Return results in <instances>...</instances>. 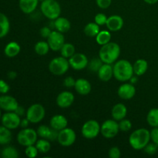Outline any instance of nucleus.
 I'll list each match as a JSON object with an SVG mask.
<instances>
[{
    "mask_svg": "<svg viewBox=\"0 0 158 158\" xmlns=\"http://www.w3.org/2000/svg\"><path fill=\"white\" fill-rule=\"evenodd\" d=\"M114 77L120 82H126L132 78L134 73L133 65L127 60H120L113 66Z\"/></svg>",
    "mask_w": 158,
    "mask_h": 158,
    "instance_id": "1",
    "label": "nucleus"
},
{
    "mask_svg": "<svg viewBox=\"0 0 158 158\" xmlns=\"http://www.w3.org/2000/svg\"><path fill=\"white\" fill-rule=\"evenodd\" d=\"M120 54V47L117 43L110 42L102 46L99 51V57L103 63L112 64L117 61Z\"/></svg>",
    "mask_w": 158,
    "mask_h": 158,
    "instance_id": "2",
    "label": "nucleus"
},
{
    "mask_svg": "<svg viewBox=\"0 0 158 158\" xmlns=\"http://www.w3.org/2000/svg\"><path fill=\"white\" fill-rule=\"evenodd\" d=\"M151 140V132L145 128H140L134 131L130 135V145L134 150H142L150 143Z\"/></svg>",
    "mask_w": 158,
    "mask_h": 158,
    "instance_id": "3",
    "label": "nucleus"
},
{
    "mask_svg": "<svg viewBox=\"0 0 158 158\" xmlns=\"http://www.w3.org/2000/svg\"><path fill=\"white\" fill-rule=\"evenodd\" d=\"M40 10L46 18L55 20L60 16L61 6L56 0H43L40 5Z\"/></svg>",
    "mask_w": 158,
    "mask_h": 158,
    "instance_id": "4",
    "label": "nucleus"
},
{
    "mask_svg": "<svg viewBox=\"0 0 158 158\" xmlns=\"http://www.w3.org/2000/svg\"><path fill=\"white\" fill-rule=\"evenodd\" d=\"M69 60L63 56L56 57L52 59L49 64V70L56 76H61L66 73L69 69Z\"/></svg>",
    "mask_w": 158,
    "mask_h": 158,
    "instance_id": "5",
    "label": "nucleus"
},
{
    "mask_svg": "<svg viewBox=\"0 0 158 158\" xmlns=\"http://www.w3.org/2000/svg\"><path fill=\"white\" fill-rule=\"evenodd\" d=\"M37 137V131L31 128H23L17 135V141L22 146L28 147L36 143Z\"/></svg>",
    "mask_w": 158,
    "mask_h": 158,
    "instance_id": "6",
    "label": "nucleus"
},
{
    "mask_svg": "<svg viewBox=\"0 0 158 158\" xmlns=\"http://www.w3.org/2000/svg\"><path fill=\"white\" fill-rule=\"evenodd\" d=\"M46 110L43 105L35 103L29 106L26 111V118L32 123H38L43 120Z\"/></svg>",
    "mask_w": 158,
    "mask_h": 158,
    "instance_id": "7",
    "label": "nucleus"
},
{
    "mask_svg": "<svg viewBox=\"0 0 158 158\" xmlns=\"http://www.w3.org/2000/svg\"><path fill=\"white\" fill-rule=\"evenodd\" d=\"M82 135L86 139H94L100 133V126L95 120H89L83 125L81 129Z\"/></svg>",
    "mask_w": 158,
    "mask_h": 158,
    "instance_id": "8",
    "label": "nucleus"
},
{
    "mask_svg": "<svg viewBox=\"0 0 158 158\" xmlns=\"http://www.w3.org/2000/svg\"><path fill=\"white\" fill-rule=\"evenodd\" d=\"M77 140V134L71 128L66 127L59 131L57 141L61 146L69 147L73 144Z\"/></svg>",
    "mask_w": 158,
    "mask_h": 158,
    "instance_id": "9",
    "label": "nucleus"
},
{
    "mask_svg": "<svg viewBox=\"0 0 158 158\" xmlns=\"http://www.w3.org/2000/svg\"><path fill=\"white\" fill-rule=\"evenodd\" d=\"M120 128L115 120H107L100 126V133L105 138H114L117 135Z\"/></svg>",
    "mask_w": 158,
    "mask_h": 158,
    "instance_id": "10",
    "label": "nucleus"
},
{
    "mask_svg": "<svg viewBox=\"0 0 158 158\" xmlns=\"http://www.w3.org/2000/svg\"><path fill=\"white\" fill-rule=\"evenodd\" d=\"M2 123L9 130H15L20 126V116L15 112H7L2 116Z\"/></svg>",
    "mask_w": 158,
    "mask_h": 158,
    "instance_id": "11",
    "label": "nucleus"
},
{
    "mask_svg": "<svg viewBox=\"0 0 158 158\" xmlns=\"http://www.w3.org/2000/svg\"><path fill=\"white\" fill-rule=\"evenodd\" d=\"M47 43L52 51H60L65 43V37L63 33L59 31H52L47 38Z\"/></svg>",
    "mask_w": 158,
    "mask_h": 158,
    "instance_id": "12",
    "label": "nucleus"
},
{
    "mask_svg": "<svg viewBox=\"0 0 158 158\" xmlns=\"http://www.w3.org/2000/svg\"><path fill=\"white\" fill-rule=\"evenodd\" d=\"M68 60H69V66H71L75 70H82L85 69L89 63L86 55L80 52L79 53L75 52Z\"/></svg>",
    "mask_w": 158,
    "mask_h": 158,
    "instance_id": "13",
    "label": "nucleus"
},
{
    "mask_svg": "<svg viewBox=\"0 0 158 158\" xmlns=\"http://www.w3.org/2000/svg\"><path fill=\"white\" fill-rule=\"evenodd\" d=\"M18 101L12 96H0V108L6 112H15L18 108Z\"/></svg>",
    "mask_w": 158,
    "mask_h": 158,
    "instance_id": "14",
    "label": "nucleus"
},
{
    "mask_svg": "<svg viewBox=\"0 0 158 158\" xmlns=\"http://www.w3.org/2000/svg\"><path fill=\"white\" fill-rule=\"evenodd\" d=\"M37 134L41 138L46 139L49 141H54L55 140H57L59 131L53 129L51 127H49L46 125H41L37 129Z\"/></svg>",
    "mask_w": 158,
    "mask_h": 158,
    "instance_id": "15",
    "label": "nucleus"
},
{
    "mask_svg": "<svg viewBox=\"0 0 158 158\" xmlns=\"http://www.w3.org/2000/svg\"><path fill=\"white\" fill-rule=\"evenodd\" d=\"M73 94L69 91H63L60 93L56 97V104L60 108L69 107L74 102Z\"/></svg>",
    "mask_w": 158,
    "mask_h": 158,
    "instance_id": "16",
    "label": "nucleus"
},
{
    "mask_svg": "<svg viewBox=\"0 0 158 158\" xmlns=\"http://www.w3.org/2000/svg\"><path fill=\"white\" fill-rule=\"evenodd\" d=\"M117 94L119 97L123 100H131L135 95L136 88L131 83H124L119 87Z\"/></svg>",
    "mask_w": 158,
    "mask_h": 158,
    "instance_id": "17",
    "label": "nucleus"
},
{
    "mask_svg": "<svg viewBox=\"0 0 158 158\" xmlns=\"http://www.w3.org/2000/svg\"><path fill=\"white\" fill-rule=\"evenodd\" d=\"M106 26L110 31L117 32L120 30L123 26V19L118 15H113L107 18Z\"/></svg>",
    "mask_w": 158,
    "mask_h": 158,
    "instance_id": "18",
    "label": "nucleus"
},
{
    "mask_svg": "<svg viewBox=\"0 0 158 158\" xmlns=\"http://www.w3.org/2000/svg\"><path fill=\"white\" fill-rule=\"evenodd\" d=\"M49 125L52 128L60 131L64 128L67 127L68 120L66 117L60 114L53 116L49 121Z\"/></svg>",
    "mask_w": 158,
    "mask_h": 158,
    "instance_id": "19",
    "label": "nucleus"
},
{
    "mask_svg": "<svg viewBox=\"0 0 158 158\" xmlns=\"http://www.w3.org/2000/svg\"><path fill=\"white\" fill-rule=\"evenodd\" d=\"M98 77L100 80L103 82H107L111 80L114 76V69L111 64L103 63L97 72Z\"/></svg>",
    "mask_w": 158,
    "mask_h": 158,
    "instance_id": "20",
    "label": "nucleus"
},
{
    "mask_svg": "<svg viewBox=\"0 0 158 158\" xmlns=\"http://www.w3.org/2000/svg\"><path fill=\"white\" fill-rule=\"evenodd\" d=\"M74 88H75L76 91L80 95H87L90 93L92 86L88 80L80 78L76 80Z\"/></svg>",
    "mask_w": 158,
    "mask_h": 158,
    "instance_id": "21",
    "label": "nucleus"
},
{
    "mask_svg": "<svg viewBox=\"0 0 158 158\" xmlns=\"http://www.w3.org/2000/svg\"><path fill=\"white\" fill-rule=\"evenodd\" d=\"M40 0H19V6L23 12L26 14H30L36 9Z\"/></svg>",
    "mask_w": 158,
    "mask_h": 158,
    "instance_id": "22",
    "label": "nucleus"
},
{
    "mask_svg": "<svg viewBox=\"0 0 158 158\" xmlns=\"http://www.w3.org/2000/svg\"><path fill=\"white\" fill-rule=\"evenodd\" d=\"M127 109L123 103H117V104L114 105L111 110L112 117L114 118V120H117V121H120V120L124 119L127 116Z\"/></svg>",
    "mask_w": 158,
    "mask_h": 158,
    "instance_id": "23",
    "label": "nucleus"
},
{
    "mask_svg": "<svg viewBox=\"0 0 158 158\" xmlns=\"http://www.w3.org/2000/svg\"><path fill=\"white\" fill-rule=\"evenodd\" d=\"M54 26L57 31L62 32V33H65L70 29L71 24L70 22L67 19L60 16L55 19Z\"/></svg>",
    "mask_w": 158,
    "mask_h": 158,
    "instance_id": "24",
    "label": "nucleus"
},
{
    "mask_svg": "<svg viewBox=\"0 0 158 158\" xmlns=\"http://www.w3.org/2000/svg\"><path fill=\"white\" fill-rule=\"evenodd\" d=\"M21 50L19 44L17 43L16 42H10L6 46L4 49V52L6 56L8 57H15L18 55Z\"/></svg>",
    "mask_w": 158,
    "mask_h": 158,
    "instance_id": "25",
    "label": "nucleus"
},
{
    "mask_svg": "<svg viewBox=\"0 0 158 158\" xmlns=\"http://www.w3.org/2000/svg\"><path fill=\"white\" fill-rule=\"evenodd\" d=\"M134 73L137 76H142L147 72L148 69V62L143 59H139L133 65Z\"/></svg>",
    "mask_w": 158,
    "mask_h": 158,
    "instance_id": "26",
    "label": "nucleus"
},
{
    "mask_svg": "<svg viewBox=\"0 0 158 158\" xmlns=\"http://www.w3.org/2000/svg\"><path fill=\"white\" fill-rule=\"evenodd\" d=\"M10 23L8 17L0 12V39L6 36L9 32Z\"/></svg>",
    "mask_w": 158,
    "mask_h": 158,
    "instance_id": "27",
    "label": "nucleus"
},
{
    "mask_svg": "<svg viewBox=\"0 0 158 158\" xmlns=\"http://www.w3.org/2000/svg\"><path fill=\"white\" fill-rule=\"evenodd\" d=\"M10 131L3 125L0 126V144L6 145L10 143L12 140V133Z\"/></svg>",
    "mask_w": 158,
    "mask_h": 158,
    "instance_id": "28",
    "label": "nucleus"
},
{
    "mask_svg": "<svg viewBox=\"0 0 158 158\" xmlns=\"http://www.w3.org/2000/svg\"><path fill=\"white\" fill-rule=\"evenodd\" d=\"M100 32V26L94 22L89 23L84 27V33L89 37H96Z\"/></svg>",
    "mask_w": 158,
    "mask_h": 158,
    "instance_id": "29",
    "label": "nucleus"
},
{
    "mask_svg": "<svg viewBox=\"0 0 158 158\" xmlns=\"http://www.w3.org/2000/svg\"><path fill=\"white\" fill-rule=\"evenodd\" d=\"M148 123L152 127H158V108H153L148 112L147 116Z\"/></svg>",
    "mask_w": 158,
    "mask_h": 158,
    "instance_id": "30",
    "label": "nucleus"
},
{
    "mask_svg": "<svg viewBox=\"0 0 158 158\" xmlns=\"http://www.w3.org/2000/svg\"><path fill=\"white\" fill-rule=\"evenodd\" d=\"M111 40V34L109 31L103 30L100 31L98 34L96 36V41L100 46H103V45L106 44V43H110Z\"/></svg>",
    "mask_w": 158,
    "mask_h": 158,
    "instance_id": "31",
    "label": "nucleus"
},
{
    "mask_svg": "<svg viewBox=\"0 0 158 158\" xmlns=\"http://www.w3.org/2000/svg\"><path fill=\"white\" fill-rule=\"evenodd\" d=\"M35 145L37 149H38L39 152L41 153V154H46V153H48L51 148L50 141L43 138L40 139V140H37Z\"/></svg>",
    "mask_w": 158,
    "mask_h": 158,
    "instance_id": "32",
    "label": "nucleus"
},
{
    "mask_svg": "<svg viewBox=\"0 0 158 158\" xmlns=\"http://www.w3.org/2000/svg\"><path fill=\"white\" fill-rule=\"evenodd\" d=\"M35 52L40 56H45L49 52V50L50 49L49 44L47 42L45 41H40L35 45Z\"/></svg>",
    "mask_w": 158,
    "mask_h": 158,
    "instance_id": "33",
    "label": "nucleus"
},
{
    "mask_svg": "<svg viewBox=\"0 0 158 158\" xmlns=\"http://www.w3.org/2000/svg\"><path fill=\"white\" fill-rule=\"evenodd\" d=\"M62 56L66 59H69L74 53H75V47L71 43H64L60 49Z\"/></svg>",
    "mask_w": 158,
    "mask_h": 158,
    "instance_id": "34",
    "label": "nucleus"
},
{
    "mask_svg": "<svg viewBox=\"0 0 158 158\" xmlns=\"http://www.w3.org/2000/svg\"><path fill=\"white\" fill-rule=\"evenodd\" d=\"M3 158H17L19 157L18 151L13 147H6L2 151Z\"/></svg>",
    "mask_w": 158,
    "mask_h": 158,
    "instance_id": "35",
    "label": "nucleus"
},
{
    "mask_svg": "<svg viewBox=\"0 0 158 158\" xmlns=\"http://www.w3.org/2000/svg\"><path fill=\"white\" fill-rule=\"evenodd\" d=\"M103 64V61L99 57V58L93 59L92 61L88 63L87 66L89 67V70L93 71V72H98V70L100 69V68L101 67V66Z\"/></svg>",
    "mask_w": 158,
    "mask_h": 158,
    "instance_id": "36",
    "label": "nucleus"
},
{
    "mask_svg": "<svg viewBox=\"0 0 158 158\" xmlns=\"http://www.w3.org/2000/svg\"><path fill=\"white\" fill-rule=\"evenodd\" d=\"M119 128H120V131H123V132H127L132 128V123H131V120L123 119V120H120Z\"/></svg>",
    "mask_w": 158,
    "mask_h": 158,
    "instance_id": "37",
    "label": "nucleus"
},
{
    "mask_svg": "<svg viewBox=\"0 0 158 158\" xmlns=\"http://www.w3.org/2000/svg\"><path fill=\"white\" fill-rule=\"evenodd\" d=\"M25 153H26V155L28 157L33 158V157H35L37 155H38L39 151L36 148V147H35V145L34 144V145H30V146L26 147Z\"/></svg>",
    "mask_w": 158,
    "mask_h": 158,
    "instance_id": "38",
    "label": "nucleus"
},
{
    "mask_svg": "<svg viewBox=\"0 0 158 158\" xmlns=\"http://www.w3.org/2000/svg\"><path fill=\"white\" fill-rule=\"evenodd\" d=\"M143 150H144L146 154H149V155H154L158 151V145L154 143V142L149 143L143 148Z\"/></svg>",
    "mask_w": 158,
    "mask_h": 158,
    "instance_id": "39",
    "label": "nucleus"
},
{
    "mask_svg": "<svg viewBox=\"0 0 158 158\" xmlns=\"http://www.w3.org/2000/svg\"><path fill=\"white\" fill-rule=\"evenodd\" d=\"M106 21H107V17L105 14L103 13H98L96 15L95 18H94V22L99 26H103L106 25Z\"/></svg>",
    "mask_w": 158,
    "mask_h": 158,
    "instance_id": "40",
    "label": "nucleus"
},
{
    "mask_svg": "<svg viewBox=\"0 0 158 158\" xmlns=\"http://www.w3.org/2000/svg\"><path fill=\"white\" fill-rule=\"evenodd\" d=\"M108 155L110 158H120L121 156V153L117 147H113L109 150Z\"/></svg>",
    "mask_w": 158,
    "mask_h": 158,
    "instance_id": "41",
    "label": "nucleus"
},
{
    "mask_svg": "<svg viewBox=\"0 0 158 158\" xmlns=\"http://www.w3.org/2000/svg\"><path fill=\"white\" fill-rule=\"evenodd\" d=\"M96 2H97L98 7H100V9H105L110 6L112 0H96Z\"/></svg>",
    "mask_w": 158,
    "mask_h": 158,
    "instance_id": "42",
    "label": "nucleus"
},
{
    "mask_svg": "<svg viewBox=\"0 0 158 158\" xmlns=\"http://www.w3.org/2000/svg\"><path fill=\"white\" fill-rule=\"evenodd\" d=\"M9 86L8 85V83L6 81H4L3 80H0V94H6L9 92Z\"/></svg>",
    "mask_w": 158,
    "mask_h": 158,
    "instance_id": "43",
    "label": "nucleus"
},
{
    "mask_svg": "<svg viewBox=\"0 0 158 158\" xmlns=\"http://www.w3.org/2000/svg\"><path fill=\"white\" fill-rule=\"evenodd\" d=\"M76 83V80L73 78L72 77H67L63 81V84L67 88H71L74 87Z\"/></svg>",
    "mask_w": 158,
    "mask_h": 158,
    "instance_id": "44",
    "label": "nucleus"
},
{
    "mask_svg": "<svg viewBox=\"0 0 158 158\" xmlns=\"http://www.w3.org/2000/svg\"><path fill=\"white\" fill-rule=\"evenodd\" d=\"M151 140L154 143L158 145V127H153L151 131Z\"/></svg>",
    "mask_w": 158,
    "mask_h": 158,
    "instance_id": "45",
    "label": "nucleus"
},
{
    "mask_svg": "<svg viewBox=\"0 0 158 158\" xmlns=\"http://www.w3.org/2000/svg\"><path fill=\"white\" fill-rule=\"evenodd\" d=\"M51 32H52V31H51L50 29H49V27H47V26H44V27L41 28V29H40V35H41V36L46 39H47L48 37H49V35H50Z\"/></svg>",
    "mask_w": 158,
    "mask_h": 158,
    "instance_id": "46",
    "label": "nucleus"
},
{
    "mask_svg": "<svg viewBox=\"0 0 158 158\" xmlns=\"http://www.w3.org/2000/svg\"><path fill=\"white\" fill-rule=\"evenodd\" d=\"M30 123L29 120H28L27 118L23 119V120H21V123H20V126L23 128H27V127L29 126V123Z\"/></svg>",
    "mask_w": 158,
    "mask_h": 158,
    "instance_id": "47",
    "label": "nucleus"
},
{
    "mask_svg": "<svg viewBox=\"0 0 158 158\" xmlns=\"http://www.w3.org/2000/svg\"><path fill=\"white\" fill-rule=\"evenodd\" d=\"M15 112L16 113V114H18L19 116H20V117H21V116H23V115H24V114H25L24 108L22 107V106H19L18 108L15 110Z\"/></svg>",
    "mask_w": 158,
    "mask_h": 158,
    "instance_id": "48",
    "label": "nucleus"
},
{
    "mask_svg": "<svg viewBox=\"0 0 158 158\" xmlns=\"http://www.w3.org/2000/svg\"><path fill=\"white\" fill-rule=\"evenodd\" d=\"M8 77L10 79H12V80H13V79H15V77H16V73L14 72V71H10V72L8 73Z\"/></svg>",
    "mask_w": 158,
    "mask_h": 158,
    "instance_id": "49",
    "label": "nucleus"
},
{
    "mask_svg": "<svg viewBox=\"0 0 158 158\" xmlns=\"http://www.w3.org/2000/svg\"><path fill=\"white\" fill-rule=\"evenodd\" d=\"M143 1L149 5H154V4H156V3L157 2L158 0H143Z\"/></svg>",
    "mask_w": 158,
    "mask_h": 158,
    "instance_id": "50",
    "label": "nucleus"
},
{
    "mask_svg": "<svg viewBox=\"0 0 158 158\" xmlns=\"http://www.w3.org/2000/svg\"><path fill=\"white\" fill-rule=\"evenodd\" d=\"M2 118V114H1V108H0V119Z\"/></svg>",
    "mask_w": 158,
    "mask_h": 158,
    "instance_id": "51",
    "label": "nucleus"
},
{
    "mask_svg": "<svg viewBox=\"0 0 158 158\" xmlns=\"http://www.w3.org/2000/svg\"><path fill=\"white\" fill-rule=\"evenodd\" d=\"M40 1H43V0H40Z\"/></svg>",
    "mask_w": 158,
    "mask_h": 158,
    "instance_id": "52",
    "label": "nucleus"
}]
</instances>
